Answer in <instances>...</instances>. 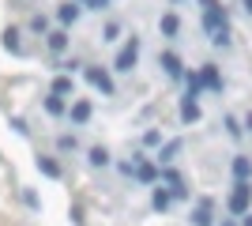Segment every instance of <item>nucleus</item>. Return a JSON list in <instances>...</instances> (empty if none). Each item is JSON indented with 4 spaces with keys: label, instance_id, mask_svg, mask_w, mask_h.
<instances>
[{
    "label": "nucleus",
    "instance_id": "18",
    "mask_svg": "<svg viewBox=\"0 0 252 226\" xmlns=\"http://www.w3.org/2000/svg\"><path fill=\"white\" fill-rule=\"evenodd\" d=\"M45 27H49V23H45V15H34V19H31V31H45Z\"/></svg>",
    "mask_w": 252,
    "mask_h": 226
},
{
    "label": "nucleus",
    "instance_id": "4",
    "mask_svg": "<svg viewBox=\"0 0 252 226\" xmlns=\"http://www.w3.org/2000/svg\"><path fill=\"white\" fill-rule=\"evenodd\" d=\"M200 83H203V87H211V91H222L219 68H215V65H203V72H200Z\"/></svg>",
    "mask_w": 252,
    "mask_h": 226
},
{
    "label": "nucleus",
    "instance_id": "13",
    "mask_svg": "<svg viewBox=\"0 0 252 226\" xmlns=\"http://www.w3.org/2000/svg\"><path fill=\"white\" fill-rule=\"evenodd\" d=\"M45 109H49L53 117H57V113H64V98H61V95H49V98H45Z\"/></svg>",
    "mask_w": 252,
    "mask_h": 226
},
{
    "label": "nucleus",
    "instance_id": "2",
    "mask_svg": "<svg viewBox=\"0 0 252 226\" xmlns=\"http://www.w3.org/2000/svg\"><path fill=\"white\" fill-rule=\"evenodd\" d=\"M136 61H139V42H136V38H132V42H128L125 49L117 53L113 68H117V72H132V68H136Z\"/></svg>",
    "mask_w": 252,
    "mask_h": 226
},
{
    "label": "nucleus",
    "instance_id": "17",
    "mask_svg": "<svg viewBox=\"0 0 252 226\" xmlns=\"http://www.w3.org/2000/svg\"><path fill=\"white\" fill-rule=\"evenodd\" d=\"M155 207H162V211L169 207V193H166V189H158V193H155Z\"/></svg>",
    "mask_w": 252,
    "mask_h": 226
},
{
    "label": "nucleus",
    "instance_id": "14",
    "mask_svg": "<svg viewBox=\"0 0 252 226\" xmlns=\"http://www.w3.org/2000/svg\"><path fill=\"white\" fill-rule=\"evenodd\" d=\"M233 173H237V177L245 181V177L252 173V162H249V159H237V162H233Z\"/></svg>",
    "mask_w": 252,
    "mask_h": 226
},
{
    "label": "nucleus",
    "instance_id": "19",
    "mask_svg": "<svg viewBox=\"0 0 252 226\" xmlns=\"http://www.w3.org/2000/svg\"><path fill=\"white\" fill-rule=\"evenodd\" d=\"M196 226H211V219H207V211H196Z\"/></svg>",
    "mask_w": 252,
    "mask_h": 226
},
{
    "label": "nucleus",
    "instance_id": "9",
    "mask_svg": "<svg viewBox=\"0 0 252 226\" xmlns=\"http://www.w3.org/2000/svg\"><path fill=\"white\" fill-rule=\"evenodd\" d=\"M4 49L19 53V31H15V27H8V31H4Z\"/></svg>",
    "mask_w": 252,
    "mask_h": 226
},
{
    "label": "nucleus",
    "instance_id": "21",
    "mask_svg": "<svg viewBox=\"0 0 252 226\" xmlns=\"http://www.w3.org/2000/svg\"><path fill=\"white\" fill-rule=\"evenodd\" d=\"M241 4H245V11H249V15H252V0H241Z\"/></svg>",
    "mask_w": 252,
    "mask_h": 226
},
{
    "label": "nucleus",
    "instance_id": "7",
    "mask_svg": "<svg viewBox=\"0 0 252 226\" xmlns=\"http://www.w3.org/2000/svg\"><path fill=\"white\" fill-rule=\"evenodd\" d=\"M53 95H72V75H57V79H53Z\"/></svg>",
    "mask_w": 252,
    "mask_h": 226
},
{
    "label": "nucleus",
    "instance_id": "20",
    "mask_svg": "<svg viewBox=\"0 0 252 226\" xmlns=\"http://www.w3.org/2000/svg\"><path fill=\"white\" fill-rule=\"evenodd\" d=\"M87 4H91L94 11H102V8H105V0H87Z\"/></svg>",
    "mask_w": 252,
    "mask_h": 226
},
{
    "label": "nucleus",
    "instance_id": "1",
    "mask_svg": "<svg viewBox=\"0 0 252 226\" xmlns=\"http://www.w3.org/2000/svg\"><path fill=\"white\" fill-rule=\"evenodd\" d=\"M249 207H252V185L237 181V185H233V193H230V211H233V215H245Z\"/></svg>",
    "mask_w": 252,
    "mask_h": 226
},
{
    "label": "nucleus",
    "instance_id": "23",
    "mask_svg": "<svg viewBox=\"0 0 252 226\" xmlns=\"http://www.w3.org/2000/svg\"><path fill=\"white\" fill-rule=\"evenodd\" d=\"M226 226H230V223H226Z\"/></svg>",
    "mask_w": 252,
    "mask_h": 226
},
{
    "label": "nucleus",
    "instance_id": "12",
    "mask_svg": "<svg viewBox=\"0 0 252 226\" xmlns=\"http://www.w3.org/2000/svg\"><path fill=\"white\" fill-rule=\"evenodd\" d=\"M38 170H42L45 177H61V166H57L53 159H38Z\"/></svg>",
    "mask_w": 252,
    "mask_h": 226
},
{
    "label": "nucleus",
    "instance_id": "11",
    "mask_svg": "<svg viewBox=\"0 0 252 226\" xmlns=\"http://www.w3.org/2000/svg\"><path fill=\"white\" fill-rule=\"evenodd\" d=\"M87 117H91V102H75V106H72V121H79V125H83Z\"/></svg>",
    "mask_w": 252,
    "mask_h": 226
},
{
    "label": "nucleus",
    "instance_id": "16",
    "mask_svg": "<svg viewBox=\"0 0 252 226\" xmlns=\"http://www.w3.org/2000/svg\"><path fill=\"white\" fill-rule=\"evenodd\" d=\"M162 34H177V15H162Z\"/></svg>",
    "mask_w": 252,
    "mask_h": 226
},
{
    "label": "nucleus",
    "instance_id": "22",
    "mask_svg": "<svg viewBox=\"0 0 252 226\" xmlns=\"http://www.w3.org/2000/svg\"><path fill=\"white\" fill-rule=\"evenodd\" d=\"M245 226H252V215H245Z\"/></svg>",
    "mask_w": 252,
    "mask_h": 226
},
{
    "label": "nucleus",
    "instance_id": "3",
    "mask_svg": "<svg viewBox=\"0 0 252 226\" xmlns=\"http://www.w3.org/2000/svg\"><path fill=\"white\" fill-rule=\"evenodd\" d=\"M87 79H91V83H94L102 95H113V79L105 75V68H87Z\"/></svg>",
    "mask_w": 252,
    "mask_h": 226
},
{
    "label": "nucleus",
    "instance_id": "5",
    "mask_svg": "<svg viewBox=\"0 0 252 226\" xmlns=\"http://www.w3.org/2000/svg\"><path fill=\"white\" fill-rule=\"evenodd\" d=\"M57 19H61L64 27H68V23H75V19H79V4H72V0H68V4H61V8H57Z\"/></svg>",
    "mask_w": 252,
    "mask_h": 226
},
{
    "label": "nucleus",
    "instance_id": "15",
    "mask_svg": "<svg viewBox=\"0 0 252 226\" xmlns=\"http://www.w3.org/2000/svg\"><path fill=\"white\" fill-rule=\"evenodd\" d=\"M91 162H94V166H105V162H109V151H105V147H94V151H91Z\"/></svg>",
    "mask_w": 252,
    "mask_h": 226
},
{
    "label": "nucleus",
    "instance_id": "6",
    "mask_svg": "<svg viewBox=\"0 0 252 226\" xmlns=\"http://www.w3.org/2000/svg\"><path fill=\"white\" fill-rule=\"evenodd\" d=\"M49 49H53V53H64V49H68V34H64V31H53L49 34Z\"/></svg>",
    "mask_w": 252,
    "mask_h": 226
},
{
    "label": "nucleus",
    "instance_id": "10",
    "mask_svg": "<svg viewBox=\"0 0 252 226\" xmlns=\"http://www.w3.org/2000/svg\"><path fill=\"white\" fill-rule=\"evenodd\" d=\"M196 117H200V106H196V98H189L181 106V121H196Z\"/></svg>",
    "mask_w": 252,
    "mask_h": 226
},
{
    "label": "nucleus",
    "instance_id": "8",
    "mask_svg": "<svg viewBox=\"0 0 252 226\" xmlns=\"http://www.w3.org/2000/svg\"><path fill=\"white\" fill-rule=\"evenodd\" d=\"M162 68H166V72L173 75V79H177V75H181V61H177V57H173V53H162Z\"/></svg>",
    "mask_w": 252,
    "mask_h": 226
}]
</instances>
